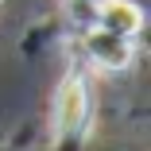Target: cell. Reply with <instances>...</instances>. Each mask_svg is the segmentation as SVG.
<instances>
[{
    "instance_id": "cell-3",
    "label": "cell",
    "mask_w": 151,
    "mask_h": 151,
    "mask_svg": "<svg viewBox=\"0 0 151 151\" xmlns=\"http://www.w3.org/2000/svg\"><path fill=\"white\" fill-rule=\"evenodd\" d=\"M93 23L105 27V31H112V35L136 39L143 31V8L136 0H101L97 12H93Z\"/></svg>"
},
{
    "instance_id": "cell-2",
    "label": "cell",
    "mask_w": 151,
    "mask_h": 151,
    "mask_svg": "<svg viewBox=\"0 0 151 151\" xmlns=\"http://www.w3.org/2000/svg\"><path fill=\"white\" fill-rule=\"evenodd\" d=\"M78 47H81V62L97 66V70H128L136 62V39L112 35L97 23L78 31Z\"/></svg>"
},
{
    "instance_id": "cell-4",
    "label": "cell",
    "mask_w": 151,
    "mask_h": 151,
    "mask_svg": "<svg viewBox=\"0 0 151 151\" xmlns=\"http://www.w3.org/2000/svg\"><path fill=\"white\" fill-rule=\"evenodd\" d=\"M97 4H101V0H62V16H66V23L74 27V31H81V27L93 23Z\"/></svg>"
},
{
    "instance_id": "cell-1",
    "label": "cell",
    "mask_w": 151,
    "mask_h": 151,
    "mask_svg": "<svg viewBox=\"0 0 151 151\" xmlns=\"http://www.w3.org/2000/svg\"><path fill=\"white\" fill-rule=\"evenodd\" d=\"M89 112L93 109H89L85 62L74 58L54 89V101H50V147L54 151H81V143L89 136Z\"/></svg>"
}]
</instances>
